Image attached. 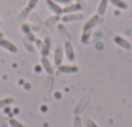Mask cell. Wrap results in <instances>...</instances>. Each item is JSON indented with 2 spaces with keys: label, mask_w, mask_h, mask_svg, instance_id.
<instances>
[{
  "label": "cell",
  "mask_w": 132,
  "mask_h": 127,
  "mask_svg": "<svg viewBox=\"0 0 132 127\" xmlns=\"http://www.w3.org/2000/svg\"><path fill=\"white\" fill-rule=\"evenodd\" d=\"M84 14L82 12H74V13H66L61 17V20L63 22H77V21H80L83 20Z\"/></svg>",
  "instance_id": "cell-1"
},
{
  "label": "cell",
  "mask_w": 132,
  "mask_h": 127,
  "mask_svg": "<svg viewBox=\"0 0 132 127\" xmlns=\"http://www.w3.org/2000/svg\"><path fill=\"white\" fill-rule=\"evenodd\" d=\"M100 21H101V16H98V14L92 16V17L84 23L83 31H92V29H93L95 26H97V25L100 23Z\"/></svg>",
  "instance_id": "cell-2"
},
{
  "label": "cell",
  "mask_w": 132,
  "mask_h": 127,
  "mask_svg": "<svg viewBox=\"0 0 132 127\" xmlns=\"http://www.w3.org/2000/svg\"><path fill=\"white\" fill-rule=\"evenodd\" d=\"M0 47H2L3 49H5V51H8V52H11V53H17V52H18L17 45H16L14 43H12L11 40L4 39V38L0 39Z\"/></svg>",
  "instance_id": "cell-3"
},
{
  "label": "cell",
  "mask_w": 132,
  "mask_h": 127,
  "mask_svg": "<svg viewBox=\"0 0 132 127\" xmlns=\"http://www.w3.org/2000/svg\"><path fill=\"white\" fill-rule=\"evenodd\" d=\"M63 52L68 57V60L70 61H74L75 60V52H74V47L71 44L70 40H65V44H63Z\"/></svg>",
  "instance_id": "cell-4"
},
{
  "label": "cell",
  "mask_w": 132,
  "mask_h": 127,
  "mask_svg": "<svg viewBox=\"0 0 132 127\" xmlns=\"http://www.w3.org/2000/svg\"><path fill=\"white\" fill-rule=\"evenodd\" d=\"M114 43H115L118 47L123 48V49H127V51H131V49H132V44H131L127 39H124L123 36H120V35H115V36H114Z\"/></svg>",
  "instance_id": "cell-5"
},
{
  "label": "cell",
  "mask_w": 132,
  "mask_h": 127,
  "mask_svg": "<svg viewBox=\"0 0 132 127\" xmlns=\"http://www.w3.org/2000/svg\"><path fill=\"white\" fill-rule=\"evenodd\" d=\"M79 72V68L75 65H61L58 66V73L61 74H77Z\"/></svg>",
  "instance_id": "cell-6"
},
{
  "label": "cell",
  "mask_w": 132,
  "mask_h": 127,
  "mask_svg": "<svg viewBox=\"0 0 132 127\" xmlns=\"http://www.w3.org/2000/svg\"><path fill=\"white\" fill-rule=\"evenodd\" d=\"M63 48L61 45H57L56 49H54V56H53V62H54V65L56 66H60L61 64H62V58H63Z\"/></svg>",
  "instance_id": "cell-7"
},
{
  "label": "cell",
  "mask_w": 132,
  "mask_h": 127,
  "mask_svg": "<svg viewBox=\"0 0 132 127\" xmlns=\"http://www.w3.org/2000/svg\"><path fill=\"white\" fill-rule=\"evenodd\" d=\"M45 3H47V7L49 8V11L53 13V14H62L63 12H62V8H61V5L58 4V3H56L54 0H45Z\"/></svg>",
  "instance_id": "cell-8"
},
{
  "label": "cell",
  "mask_w": 132,
  "mask_h": 127,
  "mask_svg": "<svg viewBox=\"0 0 132 127\" xmlns=\"http://www.w3.org/2000/svg\"><path fill=\"white\" fill-rule=\"evenodd\" d=\"M42 66H43V69L45 70V73L48 74V75H52L53 73H54V69H53V65L51 64V61H49V58L48 57H45V56H42Z\"/></svg>",
  "instance_id": "cell-9"
},
{
  "label": "cell",
  "mask_w": 132,
  "mask_h": 127,
  "mask_svg": "<svg viewBox=\"0 0 132 127\" xmlns=\"http://www.w3.org/2000/svg\"><path fill=\"white\" fill-rule=\"evenodd\" d=\"M83 8L80 7V4L78 3H71L69 5H65V8H62V12L66 14V13H74V12H79L82 11Z\"/></svg>",
  "instance_id": "cell-10"
},
{
  "label": "cell",
  "mask_w": 132,
  "mask_h": 127,
  "mask_svg": "<svg viewBox=\"0 0 132 127\" xmlns=\"http://www.w3.org/2000/svg\"><path fill=\"white\" fill-rule=\"evenodd\" d=\"M87 104H88V96H84V97L82 99V101L75 106V109H74V114H80V113L84 110V108L87 106Z\"/></svg>",
  "instance_id": "cell-11"
},
{
  "label": "cell",
  "mask_w": 132,
  "mask_h": 127,
  "mask_svg": "<svg viewBox=\"0 0 132 127\" xmlns=\"http://www.w3.org/2000/svg\"><path fill=\"white\" fill-rule=\"evenodd\" d=\"M108 4H109V0H100L98 7H97V14H98V16H101V17H102V16L106 13Z\"/></svg>",
  "instance_id": "cell-12"
},
{
  "label": "cell",
  "mask_w": 132,
  "mask_h": 127,
  "mask_svg": "<svg viewBox=\"0 0 132 127\" xmlns=\"http://www.w3.org/2000/svg\"><path fill=\"white\" fill-rule=\"evenodd\" d=\"M60 20H61V16H60V14H53V16L48 17V18L44 21V26H45V27H51V26H53L54 23H57Z\"/></svg>",
  "instance_id": "cell-13"
},
{
  "label": "cell",
  "mask_w": 132,
  "mask_h": 127,
  "mask_svg": "<svg viewBox=\"0 0 132 127\" xmlns=\"http://www.w3.org/2000/svg\"><path fill=\"white\" fill-rule=\"evenodd\" d=\"M30 12H31V9H29L27 7H26V8H23V9L18 13V16H17V21H18V22H23L26 18H29Z\"/></svg>",
  "instance_id": "cell-14"
},
{
  "label": "cell",
  "mask_w": 132,
  "mask_h": 127,
  "mask_svg": "<svg viewBox=\"0 0 132 127\" xmlns=\"http://www.w3.org/2000/svg\"><path fill=\"white\" fill-rule=\"evenodd\" d=\"M109 3H111L115 8H119V9H127L128 8V4L124 0H109Z\"/></svg>",
  "instance_id": "cell-15"
},
{
  "label": "cell",
  "mask_w": 132,
  "mask_h": 127,
  "mask_svg": "<svg viewBox=\"0 0 132 127\" xmlns=\"http://www.w3.org/2000/svg\"><path fill=\"white\" fill-rule=\"evenodd\" d=\"M13 101H14V99H13V97H4V99H0V110L4 109L5 106L12 105V104H13Z\"/></svg>",
  "instance_id": "cell-16"
},
{
  "label": "cell",
  "mask_w": 132,
  "mask_h": 127,
  "mask_svg": "<svg viewBox=\"0 0 132 127\" xmlns=\"http://www.w3.org/2000/svg\"><path fill=\"white\" fill-rule=\"evenodd\" d=\"M91 36H92V31H83L82 33V36H80V42L83 44H87V43H89Z\"/></svg>",
  "instance_id": "cell-17"
},
{
  "label": "cell",
  "mask_w": 132,
  "mask_h": 127,
  "mask_svg": "<svg viewBox=\"0 0 132 127\" xmlns=\"http://www.w3.org/2000/svg\"><path fill=\"white\" fill-rule=\"evenodd\" d=\"M9 126L11 127H27L26 124H23L22 122H20V121H17L14 118H11L9 119Z\"/></svg>",
  "instance_id": "cell-18"
},
{
  "label": "cell",
  "mask_w": 132,
  "mask_h": 127,
  "mask_svg": "<svg viewBox=\"0 0 132 127\" xmlns=\"http://www.w3.org/2000/svg\"><path fill=\"white\" fill-rule=\"evenodd\" d=\"M49 52H51V47H49V45H47L45 43H43V47L40 48V54H42V56L48 57V56H49Z\"/></svg>",
  "instance_id": "cell-19"
},
{
  "label": "cell",
  "mask_w": 132,
  "mask_h": 127,
  "mask_svg": "<svg viewBox=\"0 0 132 127\" xmlns=\"http://www.w3.org/2000/svg\"><path fill=\"white\" fill-rule=\"evenodd\" d=\"M73 127H83V122H82L79 114H75L74 121H73Z\"/></svg>",
  "instance_id": "cell-20"
},
{
  "label": "cell",
  "mask_w": 132,
  "mask_h": 127,
  "mask_svg": "<svg viewBox=\"0 0 132 127\" xmlns=\"http://www.w3.org/2000/svg\"><path fill=\"white\" fill-rule=\"evenodd\" d=\"M22 42H23V44H25V47H26V49H27V51H30V52H34V51H35V48H34V45L31 44V42H30V40H27L26 38H23V39H22Z\"/></svg>",
  "instance_id": "cell-21"
},
{
  "label": "cell",
  "mask_w": 132,
  "mask_h": 127,
  "mask_svg": "<svg viewBox=\"0 0 132 127\" xmlns=\"http://www.w3.org/2000/svg\"><path fill=\"white\" fill-rule=\"evenodd\" d=\"M21 30L23 31V34H27V33L32 31V25H30V23H22Z\"/></svg>",
  "instance_id": "cell-22"
},
{
  "label": "cell",
  "mask_w": 132,
  "mask_h": 127,
  "mask_svg": "<svg viewBox=\"0 0 132 127\" xmlns=\"http://www.w3.org/2000/svg\"><path fill=\"white\" fill-rule=\"evenodd\" d=\"M58 31L61 33V35H62V36H65V38H66V40H69V39H70V35L68 34V31H66V29H65L62 25H60V26H58Z\"/></svg>",
  "instance_id": "cell-23"
},
{
  "label": "cell",
  "mask_w": 132,
  "mask_h": 127,
  "mask_svg": "<svg viewBox=\"0 0 132 127\" xmlns=\"http://www.w3.org/2000/svg\"><path fill=\"white\" fill-rule=\"evenodd\" d=\"M38 3H39V0H29V2H27V8L32 11L38 5Z\"/></svg>",
  "instance_id": "cell-24"
},
{
  "label": "cell",
  "mask_w": 132,
  "mask_h": 127,
  "mask_svg": "<svg viewBox=\"0 0 132 127\" xmlns=\"http://www.w3.org/2000/svg\"><path fill=\"white\" fill-rule=\"evenodd\" d=\"M29 17H30V20H31L32 22H35L36 25H40V23H42V21H40V18H38V16H36L35 13H31V14H30Z\"/></svg>",
  "instance_id": "cell-25"
},
{
  "label": "cell",
  "mask_w": 132,
  "mask_h": 127,
  "mask_svg": "<svg viewBox=\"0 0 132 127\" xmlns=\"http://www.w3.org/2000/svg\"><path fill=\"white\" fill-rule=\"evenodd\" d=\"M25 38H26L27 40H30L31 43H34V42L36 40V38H35V35L32 34V31H30V33H27V34H25Z\"/></svg>",
  "instance_id": "cell-26"
},
{
  "label": "cell",
  "mask_w": 132,
  "mask_h": 127,
  "mask_svg": "<svg viewBox=\"0 0 132 127\" xmlns=\"http://www.w3.org/2000/svg\"><path fill=\"white\" fill-rule=\"evenodd\" d=\"M0 127H11L9 126V121H7L4 117L0 118Z\"/></svg>",
  "instance_id": "cell-27"
},
{
  "label": "cell",
  "mask_w": 132,
  "mask_h": 127,
  "mask_svg": "<svg viewBox=\"0 0 132 127\" xmlns=\"http://www.w3.org/2000/svg\"><path fill=\"white\" fill-rule=\"evenodd\" d=\"M56 3H58L60 5H69L73 3V0H54Z\"/></svg>",
  "instance_id": "cell-28"
},
{
  "label": "cell",
  "mask_w": 132,
  "mask_h": 127,
  "mask_svg": "<svg viewBox=\"0 0 132 127\" xmlns=\"http://www.w3.org/2000/svg\"><path fill=\"white\" fill-rule=\"evenodd\" d=\"M84 124H86L87 127H97V124H96L92 119H86V121H84Z\"/></svg>",
  "instance_id": "cell-29"
},
{
  "label": "cell",
  "mask_w": 132,
  "mask_h": 127,
  "mask_svg": "<svg viewBox=\"0 0 132 127\" xmlns=\"http://www.w3.org/2000/svg\"><path fill=\"white\" fill-rule=\"evenodd\" d=\"M77 3H78V4H80V7H82L83 9H84V8H86V5H87L84 0H77Z\"/></svg>",
  "instance_id": "cell-30"
},
{
  "label": "cell",
  "mask_w": 132,
  "mask_h": 127,
  "mask_svg": "<svg viewBox=\"0 0 132 127\" xmlns=\"http://www.w3.org/2000/svg\"><path fill=\"white\" fill-rule=\"evenodd\" d=\"M96 47H97V48H101V49H102V47H104V45H102V43H101V44H100V43H97V45H96Z\"/></svg>",
  "instance_id": "cell-31"
},
{
  "label": "cell",
  "mask_w": 132,
  "mask_h": 127,
  "mask_svg": "<svg viewBox=\"0 0 132 127\" xmlns=\"http://www.w3.org/2000/svg\"><path fill=\"white\" fill-rule=\"evenodd\" d=\"M2 38H4V35H3V33H2V31H0V39H2Z\"/></svg>",
  "instance_id": "cell-32"
},
{
  "label": "cell",
  "mask_w": 132,
  "mask_h": 127,
  "mask_svg": "<svg viewBox=\"0 0 132 127\" xmlns=\"http://www.w3.org/2000/svg\"><path fill=\"white\" fill-rule=\"evenodd\" d=\"M129 58H131V60H132V54H131V56H129Z\"/></svg>",
  "instance_id": "cell-33"
},
{
  "label": "cell",
  "mask_w": 132,
  "mask_h": 127,
  "mask_svg": "<svg viewBox=\"0 0 132 127\" xmlns=\"http://www.w3.org/2000/svg\"><path fill=\"white\" fill-rule=\"evenodd\" d=\"M0 25H2V22H0Z\"/></svg>",
  "instance_id": "cell-34"
}]
</instances>
